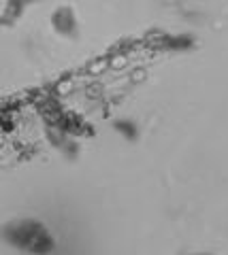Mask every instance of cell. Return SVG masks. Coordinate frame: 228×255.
Segmentation results:
<instances>
[{
    "mask_svg": "<svg viewBox=\"0 0 228 255\" xmlns=\"http://www.w3.org/2000/svg\"><path fill=\"white\" fill-rule=\"evenodd\" d=\"M51 26L62 36H77V32H79V23H77L75 11L70 6H60V9L53 11Z\"/></svg>",
    "mask_w": 228,
    "mask_h": 255,
    "instance_id": "7a4b0ae2",
    "label": "cell"
},
{
    "mask_svg": "<svg viewBox=\"0 0 228 255\" xmlns=\"http://www.w3.org/2000/svg\"><path fill=\"white\" fill-rule=\"evenodd\" d=\"M30 0H6V6H4V13H2V21H15L23 13L26 4Z\"/></svg>",
    "mask_w": 228,
    "mask_h": 255,
    "instance_id": "3957f363",
    "label": "cell"
},
{
    "mask_svg": "<svg viewBox=\"0 0 228 255\" xmlns=\"http://www.w3.org/2000/svg\"><path fill=\"white\" fill-rule=\"evenodd\" d=\"M2 234L15 247H21V249H28L34 253H43L51 249V238L47 234V230L38 221H32V219L13 221L4 228Z\"/></svg>",
    "mask_w": 228,
    "mask_h": 255,
    "instance_id": "6da1fadb",
    "label": "cell"
},
{
    "mask_svg": "<svg viewBox=\"0 0 228 255\" xmlns=\"http://www.w3.org/2000/svg\"><path fill=\"white\" fill-rule=\"evenodd\" d=\"M113 128L128 140H137V136H139V128L135 122H130V119H117L113 124Z\"/></svg>",
    "mask_w": 228,
    "mask_h": 255,
    "instance_id": "277c9868",
    "label": "cell"
}]
</instances>
